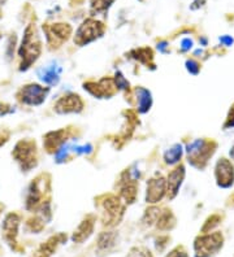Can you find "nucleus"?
Here are the masks:
<instances>
[{"instance_id": "obj_1", "label": "nucleus", "mask_w": 234, "mask_h": 257, "mask_svg": "<svg viewBox=\"0 0 234 257\" xmlns=\"http://www.w3.org/2000/svg\"><path fill=\"white\" fill-rule=\"evenodd\" d=\"M41 55V43L38 41V37L35 34V30H33L31 26L26 29L24 39H22L21 47H20V56L22 59L21 70H26L30 68V65Z\"/></svg>"}, {"instance_id": "obj_2", "label": "nucleus", "mask_w": 234, "mask_h": 257, "mask_svg": "<svg viewBox=\"0 0 234 257\" xmlns=\"http://www.w3.org/2000/svg\"><path fill=\"white\" fill-rule=\"evenodd\" d=\"M216 146L213 143L204 141V139H197V141L191 142L190 145L187 146V157H189V163L195 168H204L208 159L215 152Z\"/></svg>"}, {"instance_id": "obj_3", "label": "nucleus", "mask_w": 234, "mask_h": 257, "mask_svg": "<svg viewBox=\"0 0 234 257\" xmlns=\"http://www.w3.org/2000/svg\"><path fill=\"white\" fill-rule=\"evenodd\" d=\"M222 244H224V236L218 231L198 236L194 241L195 257H212L221 249Z\"/></svg>"}, {"instance_id": "obj_4", "label": "nucleus", "mask_w": 234, "mask_h": 257, "mask_svg": "<svg viewBox=\"0 0 234 257\" xmlns=\"http://www.w3.org/2000/svg\"><path fill=\"white\" fill-rule=\"evenodd\" d=\"M13 157L21 165V169L29 172L37 165L35 157V143L33 141H21L13 150Z\"/></svg>"}, {"instance_id": "obj_5", "label": "nucleus", "mask_w": 234, "mask_h": 257, "mask_svg": "<svg viewBox=\"0 0 234 257\" xmlns=\"http://www.w3.org/2000/svg\"><path fill=\"white\" fill-rule=\"evenodd\" d=\"M102 34H103V26H102V24L93 21V20H89V21L84 22L81 28L78 29L74 42L80 44V46H85V44L95 41Z\"/></svg>"}, {"instance_id": "obj_6", "label": "nucleus", "mask_w": 234, "mask_h": 257, "mask_svg": "<svg viewBox=\"0 0 234 257\" xmlns=\"http://www.w3.org/2000/svg\"><path fill=\"white\" fill-rule=\"evenodd\" d=\"M48 92V88H44L39 85H31L24 86L19 92V99L21 103L28 104V105H39L44 101L46 95Z\"/></svg>"}, {"instance_id": "obj_7", "label": "nucleus", "mask_w": 234, "mask_h": 257, "mask_svg": "<svg viewBox=\"0 0 234 257\" xmlns=\"http://www.w3.org/2000/svg\"><path fill=\"white\" fill-rule=\"evenodd\" d=\"M103 208L104 214L107 216L103 218L104 225L113 226L116 223H119L122 214H124V207L121 205L119 199L113 196V195H109V196H107L106 200L103 201Z\"/></svg>"}, {"instance_id": "obj_8", "label": "nucleus", "mask_w": 234, "mask_h": 257, "mask_svg": "<svg viewBox=\"0 0 234 257\" xmlns=\"http://www.w3.org/2000/svg\"><path fill=\"white\" fill-rule=\"evenodd\" d=\"M19 226H20V216L16 213H10L7 214L6 218L3 221V226H2V230H3L4 239L7 240V243L11 245L12 248L17 247V234H19Z\"/></svg>"}, {"instance_id": "obj_9", "label": "nucleus", "mask_w": 234, "mask_h": 257, "mask_svg": "<svg viewBox=\"0 0 234 257\" xmlns=\"http://www.w3.org/2000/svg\"><path fill=\"white\" fill-rule=\"evenodd\" d=\"M216 181L217 185L222 188H228L234 182L233 165L226 159H220L216 164Z\"/></svg>"}, {"instance_id": "obj_10", "label": "nucleus", "mask_w": 234, "mask_h": 257, "mask_svg": "<svg viewBox=\"0 0 234 257\" xmlns=\"http://www.w3.org/2000/svg\"><path fill=\"white\" fill-rule=\"evenodd\" d=\"M84 109V101L81 97L74 94H68L65 96L60 97L57 103L55 104V110L60 114L65 113H78Z\"/></svg>"}, {"instance_id": "obj_11", "label": "nucleus", "mask_w": 234, "mask_h": 257, "mask_svg": "<svg viewBox=\"0 0 234 257\" xmlns=\"http://www.w3.org/2000/svg\"><path fill=\"white\" fill-rule=\"evenodd\" d=\"M167 192V181L163 177L152 178L147 182L146 201L150 204H155L163 199Z\"/></svg>"}, {"instance_id": "obj_12", "label": "nucleus", "mask_w": 234, "mask_h": 257, "mask_svg": "<svg viewBox=\"0 0 234 257\" xmlns=\"http://www.w3.org/2000/svg\"><path fill=\"white\" fill-rule=\"evenodd\" d=\"M66 241V235L65 234H57V235H53L51 238L47 239L44 243H42L38 249L35 251L34 257H51L55 251H56V248L59 247L60 244L62 243H65Z\"/></svg>"}, {"instance_id": "obj_13", "label": "nucleus", "mask_w": 234, "mask_h": 257, "mask_svg": "<svg viewBox=\"0 0 234 257\" xmlns=\"http://www.w3.org/2000/svg\"><path fill=\"white\" fill-rule=\"evenodd\" d=\"M94 226H95V218H94V216H88L74 230L72 240L74 243H84L85 240H88L93 235Z\"/></svg>"}, {"instance_id": "obj_14", "label": "nucleus", "mask_w": 234, "mask_h": 257, "mask_svg": "<svg viewBox=\"0 0 234 257\" xmlns=\"http://www.w3.org/2000/svg\"><path fill=\"white\" fill-rule=\"evenodd\" d=\"M185 178V168L184 166H178L173 172L169 173L168 181H167V191H168L169 198H175L177 195L178 190L181 187L182 181Z\"/></svg>"}, {"instance_id": "obj_15", "label": "nucleus", "mask_w": 234, "mask_h": 257, "mask_svg": "<svg viewBox=\"0 0 234 257\" xmlns=\"http://www.w3.org/2000/svg\"><path fill=\"white\" fill-rule=\"evenodd\" d=\"M116 240H117V234L113 231H107L99 234L97 241L98 252L100 253V252L111 251V249L116 245Z\"/></svg>"}, {"instance_id": "obj_16", "label": "nucleus", "mask_w": 234, "mask_h": 257, "mask_svg": "<svg viewBox=\"0 0 234 257\" xmlns=\"http://www.w3.org/2000/svg\"><path fill=\"white\" fill-rule=\"evenodd\" d=\"M60 72H61V69L57 65H50L42 68L38 72V75L47 85H56L60 79Z\"/></svg>"}, {"instance_id": "obj_17", "label": "nucleus", "mask_w": 234, "mask_h": 257, "mask_svg": "<svg viewBox=\"0 0 234 257\" xmlns=\"http://www.w3.org/2000/svg\"><path fill=\"white\" fill-rule=\"evenodd\" d=\"M64 134H65V132H64V130L48 133V134L46 135V139H44V146H46V150L48 151V152L57 151V147H59V146L64 145Z\"/></svg>"}, {"instance_id": "obj_18", "label": "nucleus", "mask_w": 234, "mask_h": 257, "mask_svg": "<svg viewBox=\"0 0 234 257\" xmlns=\"http://www.w3.org/2000/svg\"><path fill=\"white\" fill-rule=\"evenodd\" d=\"M137 92V100H138V110L140 113H146L150 110L151 104H152V97L148 90L143 87H138L135 90Z\"/></svg>"}, {"instance_id": "obj_19", "label": "nucleus", "mask_w": 234, "mask_h": 257, "mask_svg": "<svg viewBox=\"0 0 234 257\" xmlns=\"http://www.w3.org/2000/svg\"><path fill=\"white\" fill-rule=\"evenodd\" d=\"M175 225H176L175 216L172 214L171 210H166V212L160 213L159 218H158V221H156V226H158V229L163 230V231L173 229V227H175Z\"/></svg>"}, {"instance_id": "obj_20", "label": "nucleus", "mask_w": 234, "mask_h": 257, "mask_svg": "<svg viewBox=\"0 0 234 257\" xmlns=\"http://www.w3.org/2000/svg\"><path fill=\"white\" fill-rule=\"evenodd\" d=\"M182 156V147L181 145H175L171 150H168L164 155V160H166L167 164L169 165H175L178 161L181 160Z\"/></svg>"}, {"instance_id": "obj_21", "label": "nucleus", "mask_w": 234, "mask_h": 257, "mask_svg": "<svg viewBox=\"0 0 234 257\" xmlns=\"http://www.w3.org/2000/svg\"><path fill=\"white\" fill-rule=\"evenodd\" d=\"M26 229L33 234H39L44 229V220L39 217H33L26 222Z\"/></svg>"}, {"instance_id": "obj_22", "label": "nucleus", "mask_w": 234, "mask_h": 257, "mask_svg": "<svg viewBox=\"0 0 234 257\" xmlns=\"http://www.w3.org/2000/svg\"><path fill=\"white\" fill-rule=\"evenodd\" d=\"M159 216H160V210L158 209V208H150V209H147L146 213H144L143 222L146 223V225L151 226L153 222L158 221Z\"/></svg>"}, {"instance_id": "obj_23", "label": "nucleus", "mask_w": 234, "mask_h": 257, "mask_svg": "<svg viewBox=\"0 0 234 257\" xmlns=\"http://www.w3.org/2000/svg\"><path fill=\"white\" fill-rule=\"evenodd\" d=\"M128 257H153V256L150 252V249H147L146 247H134L130 249Z\"/></svg>"}, {"instance_id": "obj_24", "label": "nucleus", "mask_w": 234, "mask_h": 257, "mask_svg": "<svg viewBox=\"0 0 234 257\" xmlns=\"http://www.w3.org/2000/svg\"><path fill=\"white\" fill-rule=\"evenodd\" d=\"M115 86L120 90H128L129 88V82L124 78V75L120 72L116 73L115 75Z\"/></svg>"}, {"instance_id": "obj_25", "label": "nucleus", "mask_w": 234, "mask_h": 257, "mask_svg": "<svg viewBox=\"0 0 234 257\" xmlns=\"http://www.w3.org/2000/svg\"><path fill=\"white\" fill-rule=\"evenodd\" d=\"M218 221H220V217L218 216H212L209 217L208 220H207V222L204 223V226L202 227V231L203 232H207V231H211V230L215 227V226L218 225Z\"/></svg>"}, {"instance_id": "obj_26", "label": "nucleus", "mask_w": 234, "mask_h": 257, "mask_svg": "<svg viewBox=\"0 0 234 257\" xmlns=\"http://www.w3.org/2000/svg\"><path fill=\"white\" fill-rule=\"evenodd\" d=\"M168 241H169V238L168 236H159V238L156 239V249L159 252H163L164 249H166V247L168 245Z\"/></svg>"}, {"instance_id": "obj_27", "label": "nucleus", "mask_w": 234, "mask_h": 257, "mask_svg": "<svg viewBox=\"0 0 234 257\" xmlns=\"http://www.w3.org/2000/svg\"><path fill=\"white\" fill-rule=\"evenodd\" d=\"M167 257H189V256H187L186 251H185L184 248L177 247V248H175L173 251L169 252V253L167 254Z\"/></svg>"}, {"instance_id": "obj_28", "label": "nucleus", "mask_w": 234, "mask_h": 257, "mask_svg": "<svg viewBox=\"0 0 234 257\" xmlns=\"http://www.w3.org/2000/svg\"><path fill=\"white\" fill-rule=\"evenodd\" d=\"M187 70L191 73V74H198V72H199V64L195 63L194 60H187Z\"/></svg>"}, {"instance_id": "obj_29", "label": "nucleus", "mask_w": 234, "mask_h": 257, "mask_svg": "<svg viewBox=\"0 0 234 257\" xmlns=\"http://www.w3.org/2000/svg\"><path fill=\"white\" fill-rule=\"evenodd\" d=\"M225 127H234V105L231 107L230 112H229V116L226 118V122H225Z\"/></svg>"}, {"instance_id": "obj_30", "label": "nucleus", "mask_w": 234, "mask_h": 257, "mask_svg": "<svg viewBox=\"0 0 234 257\" xmlns=\"http://www.w3.org/2000/svg\"><path fill=\"white\" fill-rule=\"evenodd\" d=\"M193 47V41L191 39H184L182 41V51H187V50H190V48Z\"/></svg>"}, {"instance_id": "obj_31", "label": "nucleus", "mask_w": 234, "mask_h": 257, "mask_svg": "<svg viewBox=\"0 0 234 257\" xmlns=\"http://www.w3.org/2000/svg\"><path fill=\"white\" fill-rule=\"evenodd\" d=\"M220 41H221L224 44H226V46H230V44L233 43V39H231L230 37H224V38H221Z\"/></svg>"}, {"instance_id": "obj_32", "label": "nucleus", "mask_w": 234, "mask_h": 257, "mask_svg": "<svg viewBox=\"0 0 234 257\" xmlns=\"http://www.w3.org/2000/svg\"><path fill=\"white\" fill-rule=\"evenodd\" d=\"M7 141H8V135H6V137H4L3 134H0V146H3Z\"/></svg>"}, {"instance_id": "obj_33", "label": "nucleus", "mask_w": 234, "mask_h": 257, "mask_svg": "<svg viewBox=\"0 0 234 257\" xmlns=\"http://www.w3.org/2000/svg\"><path fill=\"white\" fill-rule=\"evenodd\" d=\"M230 157H233L234 159V146H233V148L230 150Z\"/></svg>"}, {"instance_id": "obj_34", "label": "nucleus", "mask_w": 234, "mask_h": 257, "mask_svg": "<svg viewBox=\"0 0 234 257\" xmlns=\"http://www.w3.org/2000/svg\"><path fill=\"white\" fill-rule=\"evenodd\" d=\"M2 209H3V207H2V204H0V214H2Z\"/></svg>"}]
</instances>
